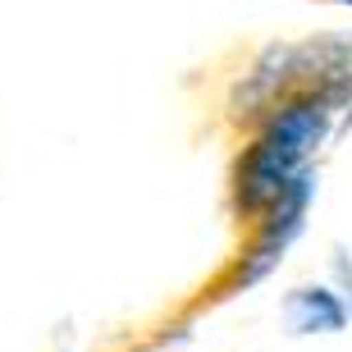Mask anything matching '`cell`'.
Instances as JSON below:
<instances>
[{
	"mask_svg": "<svg viewBox=\"0 0 352 352\" xmlns=\"http://www.w3.org/2000/svg\"><path fill=\"white\" fill-rule=\"evenodd\" d=\"M311 5H352V0H311Z\"/></svg>",
	"mask_w": 352,
	"mask_h": 352,
	"instance_id": "6da1fadb",
	"label": "cell"
}]
</instances>
